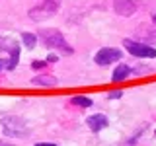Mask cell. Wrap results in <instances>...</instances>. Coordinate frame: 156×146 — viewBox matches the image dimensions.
Wrapping results in <instances>:
<instances>
[{"mask_svg":"<svg viewBox=\"0 0 156 146\" xmlns=\"http://www.w3.org/2000/svg\"><path fill=\"white\" fill-rule=\"evenodd\" d=\"M4 66H6V64H4V62H2V61H0V70H2V68H4Z\"/></svg>","mask_w":156,"mask_h":146,"instance_id":"obj_18","label":"cell"},{"mask_svg":"<svg viewBox=\"0 0 156 146\" xmlns=\"http://www.w3.org/2000/svg\"><path fill=\"white\" fill-rule=\"evenodd\" d=\"M35 146H57V144H51V142H39V144H35Z\"/></svg>","mask_w":156,"mask_h":146,"instance_id":"obj_16","label":"cell"},{"mask_svg":"<svg viewBox=\"0 0 156 146\" xmlns=\"http://www.w3.org/2000/svg\"><path fill=\"white\" fill-rule=\"evenodd\" d=\"M33 84L35 86H55L57 84V78L55 76H51V74H39L33 78Z\"/></svg>","mask_w":156,"mask_h":146,"instance_id":"obj_9","label":"cell"},{"mask_svg":"<svg viewBox=\"0 0 156 146\" xmlns=\"http://www.w3.org/2000/svg\"><path fill=\"white\" fill-rule=\"evenodd\" d=\"M18 58H20V49L18 47H12V57H10V61L6 62V68H8V70H14V68H16Z\"/></svg>","mask_w":156,"mask_h":146,"instance_id":"obj_11","label":"cell"},{"mask_svg":"<svg viewBox=\"0 0 156 146\" xmlns=\"http://www.w3.org/2000/svg\"><path fill=\"white\" fill-rule=\"evenodd\" d=\"M121 96H123V92H111V94H109V97H111V99H117V97H121Z\"/></svg>","mask_w":156,"mask_h":146,"instance_id":"obj_14","label":"cell"},{"mask_svg":"<svg viewBox=\"0 0 156 146\" xmlns=\"http://www.w3.org/2000/svg\"><path fill=\"white\" fill-rule=\"evenodd\" d=\"M58 6H61V2H57V0H43L41 6H35L29 10L27 16L33 19V22H45V19L53 18L57 14Z\"/></svg>","mask_w":156,"mask_h":146,"instance_id":"obj_2","label":"cell"},{"mask_svg":"<svg viewBox=\"0 0 156 146\" xmlns=\"http://www.w3.org/2000/svg\"><path fill=\"white\" fill-rule=\"evenodd\" d=\"M0 146H14V144H8V142H0Z\"/></svg>","mask_w":156,"mask_h":146,"instance_id":"obj_17","label":"cell"},{"mask_svg":"<svg viewBox=\"0 0 156 146\" xmlns=\"http://www.w3.org/2000/svg\"><path fill=\"white\" fill-rule=\"evenodd\" d=\"M113 10H115V14H119V16L129 18V16H133V14L136 12V4L133 2V0H115Z\"/></svg>","mask_w":156,"mask_h":146,"instance_id":"obj_6","label":"cell"},{"mask_svg":"<svg viewBox=\"0 0 156 146\" xmlns=\"http://www.w3.org/2000/svg\"><path fill=\"white\" fill-rule=\"evenodd\" d=\"M107 123H109V121H107V117L105 115H100V113L88 117V127H90L92 133H100L104 127H107Z\"/></svg>","mask_w":156,"mask_h":146,"instance_id":"obj_7","label":"cell"},{"mask_svg":"<svg viewBox=\"0 0 156 146\" xmlns=\"http://www.w3.org/2000/svg\"><path fill=\"white\" fill-rule=\"evenodd\" d=\"M152 22H154V23H156V14H154V18H152Z\"/></svg>","mask_w":156,"mask_h":146,"instance_id":"obj_19","label":"cell"},{"mask_svg":"<svg viewBox=\"0 0 156 146\" xmlns=\"http://www.w3.org/2000/svg\"><path fill=\"white\" fill-rule=\"evenodd\" d=\"M70 103H74V105H78V107H90L94 101L90 99V97H86V96H74L70 99Z\"/></svg>","mask_w":156,"mask_h":146,"instance_id":"obj_10","label":"cell"},{"mask_svg":"<svg viewBox=\"0 0 156 146\" xmlns=\"http://www.w3.org/2000/svg\"><path fill=\"white\" fill-rule=\"evenodd\" d=\"M123 45L133 57H139V58H154L156 57V49L150 45H144V43L133 41V39H123Z\"/></svg>","mask_w":156,"mask_h":146,"instance_id":"obj_4","label":"cell"},{"mask_svg":"<svg viewBox=\"0 0 156 146\" xmlns=\"http://www.w3.org/2000/svg\"><path fill=\"white\" fill-rule=\"evenodd\" d=\"M39 37L45 41V45H47V47H51V49H58V51L68 53V55L72 53V47L68 45L66 39L62 37V33H61V31H57V29H41V31H39Z\"/></svg>","mask_w":156,"mask_h":146,"instance_id":"obj_1","label":"cell"},{"mask_svg":"<svg viewBox=\"0 0 156 146\" xmlns=\"http://www.w3.org/2000/svg\"><path fill=\"white\" fill-rule=\"evenodd\" d=\"M123 57V53L119 51V49H113V47H104V49H100V51L96 53V64H100V66H107V64H111V62H117L119 58Z\"/></svg>","mask_w":156,"mask_h":146,"instance_id":"obj_5","label":"cell"},{"mask_svg":"<svg viewBox=\"0 0 156 146\" xmlns=\"http://www.w3.org/2000/svg\"><path fill=\"white\" fill-rule=\"evenodd\" d=\"M22 41H23V45H26L27 49H33V47H35L37 37L33 35V33H23V35H22Z\"/></svg>","mask_w":156,"mask_h":146,"instance_id":"obj_12","label":"cell"},{"mask_svg":"<svg viewBox=\"0 0 156 146\" xmlns=\"http://www.w3.org/2000/svg\"><path fill=\"white\" fill-rule=\"evenodd\" d=\"M2 130L8 136H27V125L20 117H6V119H2Z\"/></svg>","mask_w":156,"mask_h":146,"instance_id":"obj_3","label":"cell"},{"mask_svg":"<svg viewBox=\"0 0 156 146\" xmlns=\"http://www.w3.org/2000/svg\"><path fill=\"white\" fill-rule=\"evenodd\" d=\"M131 74H133V68H129L127 64H119L113 70V74H111V80L113 82H123V80H127Z\"/></svg>","mask_w":156,"mask_h":146,"instance_id":"obj_8","label":"cell"},{"mask_svg":"<svg viewBox=\"0 0 156 146\" xmlns=\"http://www.w3.org/2000/svg\"><path fill=\"white\" fill-rule=\"evenodd\" d=\"M57 61H58V55H55V53H51L47 58V62H57Z\"/></svg>","mask_w":156,"mask_h":146,"instance_id":"obj_15","label":"cell"},{"mask_svg":"<svg viewBox=\"0 0 156 146\" xmlns=\"http://www.w3.org/2000/svg\"><path fill=\"white\" fill-rule=\"evenodd\" d=\"M31 66L37 70V68H43V66H45V62H43V61H33V64H31Z\"/></svg>","mask_w":156,"mask_h":146,"instance_id":"obj_13","label":"cell"}]
</instances>
